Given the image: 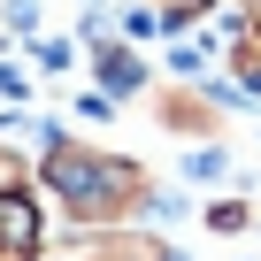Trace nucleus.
<instances>
[{
	"mask_svg": "<svg viewBox=\"0 0 261 261\" xmlns=\"http://www.w3.org/2000/svg\"><path fill=\"white\" fill-rule=\"evenodd\" d=\"M39 192H54V207L69 223H139L154 200V177L123 154L85 146V139H54L39 154Z\"/></svg>",
	"mask_w": 261,
	"mask_h": 261,
	"instance_id": "obj_1",
	"label": "nucleus"
},
{
	"mask_svg": "<svg viewBox=\"0 0 261 261\" xmlns=\"http://www.w3.org/2000/svg\"><path fill=\"white\" fill-rule=\"evenodd\" d=\"M69 230H77V238H69L54 261H185L177 246L130 230V223H69Z\"/></svg>",
	"mask_w": 261,
	"mask_h": 261,
	"instance_id": "obj_2",
	"label": "nucleus"
},
{
	"mask_svg": "<svg viewBox=\"0 0 261 261\" xmlns=\"http://www.w3.org/2000/svg\"><path fill=\"white\" fill-rule=\"evenodd\" d=\"M0 261H46V215L23 185L0 192Z\"/></svg>",
	"mask_w": 261,
	"mask_h": 261,
	"instance_id": "obj_3",
	"label": "nucleus"
},
{
	"mask_svg": "<svg viewBox=\"0 0 261 261\" xmlns=\"http://www.w3.org/2000/svg\"><path fill=\"white\" fill-rule=\"evenodd\" d=\"M92 69H100V92H108V100H139V92H146V62L130 54V46H115V39H100Z\"/></svg>",
	"mask_w": 261,
	"mask_h": 261,
	"instance_id": "obj_4",
	"label": "nucleus"
},
{
	"mask_svg": "<svg viewBox=\"0 0 261 261\" xmlns=\"http://www.w3.org/2000/svg\"><path fill=\"white\" fill-rule=\"evenodd\" d=\"M162 123H169V130H192V139H207V130H215V100H192V92H162Z\"/></svg>",
	"mask_w": 261,
	"mask_h": 261,
	"instance_id": "obj_5",
	"label": "nucleus"
},
{
	"mask_svg": "<svg viewBox=\"0 0 261 261\" xmlns=\"http://www.w3.org/2000/svg\"><path fill=\"white\" fill-rule=\"evenodd\" d=\"M16 185H31V162H23V154H8V146H0V192H16Z\"/></svg>",
	"mask_w": 261,
	"mask_h": 261,
	"instance_id": "obj_6",
	"label": "nucleus"
},
{
	"mask_svg": "<svg viewBox=\"0 0 261 261\" xmlns=\"http://www.w3.org/2000/svg\"><path fill=\"white\" fill-rule=\"evenodd\" d=\"M185 177H223V146H200V154H185Z\"/></svg>",
	"mask_w": 261,
	"mask_h": 261,
	"instance_id": "obj_7",
	"label": "nucleus"
},
{
	"mask_svg": "<svg viewBox=\"0 0 261 261\" xmlns=\"http://www.w3.org/2000/svg\"><path fill=\"white\" fill-rule=\"evenodd\" d=\"M207 223H215V230H246V200H223V207H215Z\"/></svg>",
	"mask_w": 261,
	"mask_h": 261,
	"instance_id": "obj_8",
	"label": "nucleus"
}]
</instances>
